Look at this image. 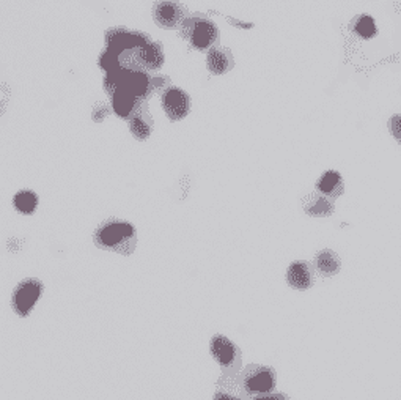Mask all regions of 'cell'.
<instances>
[{"label": "cell", "mask_w": 401, "mask_h": 400, "mask_svg": "<svg viewBox=\"0 0 401 400\" xmlns=\"http://www.w3.org/2000/svg\"><path fill=\"white\" fill-rule=\"evenodd\" d=\"M287 282L296 290H307L313 284V271L307 262L291 263L287 271Z\"/></svg>", "instance_id": "obj_15"}, {"label": "cell", "mask_w": 401, "mask_h": 400, "mask_svg": "<svg viewBox=\"0 0 401 400\" xmlns=\"http://www.w3.org/2000/svg\"><path fill=\"white\" fill-rule=\"evenodd\" d=\"M316 188L325 194L329 199H337L341 194H344V180H341V175L339 172L335 171H329L325 172L321 175V178L316 183Z\"/></svg>", "instance_id": "obj_17"}, {"label": "cell", "mask_w": 401, "mask_h": 400, "mask_svg": "<svg viewBox=\"0 0 401 400\" xmlns=\"http://www.w3.org/2000/svg\"><path fill=\"white\" fill-rule=\"evenodd\" d=\"M179 36L200 53H210L219 43V29L211 19L202 15L189 16L179 29Z\"/></svg>", "instance_id": "obj_2"}, {"label": "cell", "mask_w": 401, "mask_h": 400, "mask_svg": "<svg viewBox=\"0 0 401 400\" xmlns=\"http://www.w3.org/2000/svg\"><path fill=\"white\" fill-rule=\"evenodd\" d=\"M315 267L322 276H335L340 271V257L331 249H325L316 255Z\"/></svg>", "instance_id": "obj_18"}, {"label": "cell", "mask_w": 401, "mask_h": 400, "mask_svg": "<svg viewBox=\"0 0 401 400\" xmlns=\"http://www.w3.org/2000/svg\"><path fill=\"white\" fill-rule=\"evenodd\" d=\"M43 293V284L38 279H25L21 284H18L11 296V307L19 317H27L32 307L36 305Z\"/></svg>", "instance_id": "obj_8"}, {"label": "cell", "mask_w": 401, "mask_h": 400, "mask_svg": "<svg viewBox=\"0 0 401 400\" xmlns=\"http://www.w3.org/2000/svg\"><path fill=\"white\" fill-rule=\"evenodd\" d=\"M235 67V59L229 48H215L206 55V68L211 74L221 76L229 73Z\"/></svg>", "instance_id": "obj_13"}, {"label": "cell", "mask_w": 401, "mask_h": 400, "mask_svg": "<svg viewBox=\"0 0 401 400\" xmlns=\"http://www.w3.org/2000/svg\"><path fill=\"white\" fill-rule=\"evenodd\" d=\"M128 76H129V69H126V68H118V69L111 71V73L106 74L102 86H104L106 93L111 96V98L116 92H118V90L125 87V82L128 79Z\"/></svg>", "instance_id": "obj_20"}, {"label": "cell", "mask_w": 401, "mask_h": 400, "mask_svg": "<svg viewBox=\"0 0 401 400\" xmlns=\"http://www.w3.org/2000/svg\"><path fill=\"white\" fill-rule=\"evenodd\" d=\"M93 241L101 249L131 255L137 246V235H135L132 224L121 221V219H109L95 230Z\"/></svg>", "instance_id": "obj_1"}, {"label": "cell", "mask_w": 401, "mask_h": 400, "mask_svg": "<svg viewBox=\"0 0 401 400\" xmlns=\"http://www.w3.org/2000/svg\"><path fill=\"white\" fill-rule=\"evenodd\" d=\"M151 36L139 30H129L126 27H114L106 32V48L121 55L131 48H142L151 43Z\"/></svg>", "instance_id": "obj_6"}, {"label": "cell", "mask_w": 401, "mask_h": 400, "mask_svg": "<svg viewBox=\"0 0 401 400\" xmlns=\"http://www.w3.org/2000/svg\"><path fill=\"white\" fill-rule=\"evenodd\" d=\"M164 60L163 44L158 41H151L142 48H131L120 55L121 68L129 71H145L148 74L163 68Z\"/></svg>", "instance_id": "obj_3"}, {"label": "cell", "mask_w": 401, "mask_h": 400, "mask_svg": "<svg viewBox=\"0 0 401 400\" xmlns=\"http://www.w3.org/2000/svg\"><path fill=\"white\" fill-rule=\"evenodd\" d=\"M153 87H154V92L163 95L165 90H169L172 87V82H170V77L167 76H158V77H153Z\"/></svg>", "instance_id": "obj_24"}, {"label": "cell", "mask_w": 401, "mask_h": 400, "mask_svg": "<svg viewBox=\"0 0 401 400\" xmlns=\"http://www.w3.org/2000/svg\"><path fill=\"white\" fill-rule=\"evenodd\" d=\"M210 352L224 373H239L241 371V352L229 338L222 334L215 335L211 339Z\"/></svg>", "instance_id": "obj_5"}, {"label": "cell", "mask_w": 401, "mask_h": 400, "mask_svg": "<svg viewBox=\"0 0 401 400\" xmlns=\"http://www.w3.org/2000/svg\"><path fill=\"white\" fill-rule=\"evenodd\" d=\"M98 65H100L101 69H104L106 73H111V71H115V69L121 68V65H120V55L116 54V53H114V51L106 48L104 53L100 55Z\"/></svg>", "instance_id": "obj_22"}, {"label": "cell", "mask_w": 401, "mask_h": 400, "mask_svg": "<svg viewBox=\"0 0 401 400\" xmlns=\"http://www.w3.org/2000/svg\"><path fill=\"white\" fill-rule=\"evenodd\" d=\"M353 30L355 32V35L368 40V38H373L376 35V24H374L373 18L364 15L355 19L353 24Z\"/></svg>", "instance_id": "obj_21"}, {"label": "cell", "mask_w": 401, "mask_h": 400, "mask_svg": "<svg viewBox=\"0 0 401 400\" xmlns=\"http://www.w3.org/2000/svg\"><path fill=\"white\" fill-rule=\"evenodd\" d=\"M250 400H291V399L287 394H283V392H269V394L252 397Z\"/></svg>", "instance_id": "obj_26"}, {"label": "cell", "mask_w": 401, "mask_h": 400, "mask_svg": "<svg viewBox=\"0 0 401 400\" xmlns=\"http://www.w3.org/2000/svg\"><path fill=\"white\" fill-rule=\"evenodd\" d=\"M111 105L115 115H118L120 119L129 121L142 107L148 105V102H144L142 100H139L137 96L129 93L128 90L121 88L111 98Z\"/></svg>", "instance_id": "obj_11"}, {"label": "cell", "mask_w": 401, "mask_h": 400, "mask_svg": "<svg viewBox=\"0 0 401 400\" xmlns=\"http://www.w3.org/2000/svg\"><path fill=\"white\" fill-rule=\"evenodd\" d=\"M112 112H114L112 106L104 105V102H100V105H96L93 109L92 119H93V121H96V124H101V121H104Z\"/></svg>", "instance_id": "obj_23"}, {"label": "cell", "mask_w": 401, "mask_h": 400, "mask_svg": "<svg viewBox=\"0 0 401 400\" xmlns=\"http://www.w3.org/2000/svg\"><path fill=\"white\" fill-rule=\"evenodd\" d=\"M241 382L250 399L269 394L276 388V371L268 366L250 364L241 373Z\"/></svg>", "instance_id": "obj_4"}, {"label": "cell", "mask_w": 401, "mask_h": 400, "mask_svg": "<svg viewBox=\"0 0 401 400\" xmlns=\"http://www.w3.org/2000/svg\"><path fill=\"white\" fill-rule=\"evenodd\" d=\"M212 400H250V397L244 389L239 373H222L216 383Z\"/></svg>", "instance_id": "obj_10"}, {"label": "cell", "mask_w": 401, "mask_h": 400, "mask_svg": "<svg viewBox=\"0 0 401 400\" xmlns=\"http://www.w3.org/2000/svg\"><path fill=\"white\" fill-rule=\"evenodd\" d=\"M225 19L231 24V25H235V27H239V29H244V30H247V29H252L254 27V24L252 22H241V21H238V19H233L230 16H225Z\"/></svg>", "instance_id": "obj_27"}, {"label": "cell", "mask_w": 401, "mask_h": 400, "mask_svg": "<svg viewBox=\"0 0 401 400\" xmlns=\"http://www.w3.org/2000/svg\"><path fill=\"white\" fill-rule=\"evenodd\" d=\"M302 208L308 216L315 218H325L331 216L334 213V202L325 194H318V192H312L302 199Z\"/></svg>", "instance_id": "obj_14"}, {"label": "cell", "mask_w": 401, "mask_h": 400, "mask_svg": "<svg viewBox=\"0 0 401 400\" xmlns=\"http://www.w3.org/2000/svg\"><path fill=\"white\" fill-rule=\"evenodd\" d=\"M125 90L134 96H137L139 100L144 102H148L154 93L153 87V77L145 73V71H129V76L125 82Z\"/></svg>", "instance_id": "obj_12"}, {"label": "cell", "mask_w": 401, "mask_h": 400, "mask_svg": "<svg viewBox=\"0 0 401 400\" xmlns=\"http://www.w3.org/2000/svg\"><path fill=\"white\" fill-rule=\"evenodd\" d=\"M389 130H390V134L393 135V139H395L401 145V114L393 115V117L389 120Z\"/></svg>", "instance_id": "obj_25"}, {"label": "cell", "mask_w": 401, "mask_h": 400, "mask_svg": "<svg viewBox=\"0 0 401 400\" xmlns=\"http://www.w3.org/2000/svg\"><path fill=\"white\" fill-rule=\"evenodd\" d=\"M13 206H15L16 211L22 213V215H32L38 206V196L34 191L29 189L19 191L18 194L13 197Z\"/></svg>", "instance_id": "obj_19"}, {"label": "cell", "mask_w": 401, "mask_h": 400, "mask_svg": "<svg viewBox=\"0 0 401 400\" xmlns=\"http://www.w3.org/2000/svg\"><path fill=\"white\" fill-rule=\"evenodd\" d=\"M189 13L186 6L178 0H158L153 5V19L161 29L173 30L181 29Z\"/></svg>", "instance_id": "obj_7"}, {"label": "cell", "mask_w": 401, "mask_h": 400, "mask_svg": "<svg viewBox=\"0 0 401 400\" xmlns=\"http://www.w3.org/2000/svg\"><path fill=\"white\" fill-rule=\"evenodd\" d=\"M129 131L137 140H147L154 130V121L148 111V105H145L134 117L128 121Z\"/></svg>", "instance_id": "obj_16"}, {"label": "cell", "mask_w": 401, "mask_h": 400, "mask_svg": "<svg viewBox=\"0 0 401 400\" xmlns=\"http://www.w3.org/2000/svg\"><path fill=\"white\" fill-rule=\"evenodd\" d=\"M161 105L167 117L172 121H179L191 112V96L184 90L172 86L161 95Z\"/></svg>", "instance_id": "obj_9"}]
</instances>
